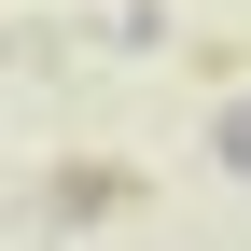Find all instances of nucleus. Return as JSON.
I'll return each mask as SVG.
<instances>
[{
  "label": "nucleus",
  "mask_w": 251,
  "mask_h": 251,
  "mask_svg": "<svg viewBox=\"0 0 251 251\" xmlns=\"http://www.w3.org/2000/svg\"><path fill=\"white\" fill-rule=\"evenodd\" d=\"M209 153H224V168L251 181V98H224V126H209Z\"/></svg>",
  "instance_id": "1"
}]
</instances>
